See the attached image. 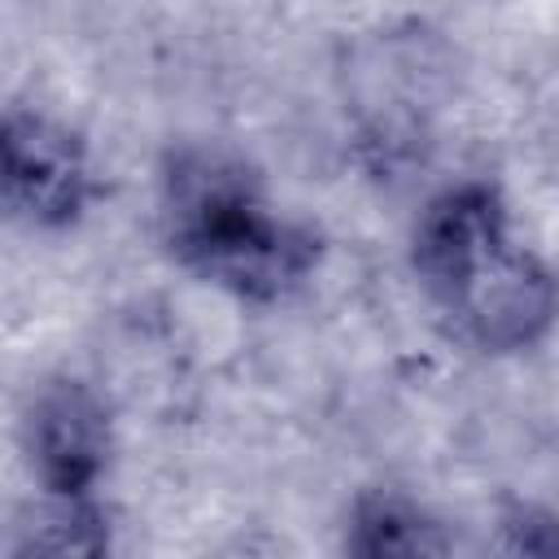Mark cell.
Instances as JSON below:
<instances>
[{"mask_svg": "<svg viewBox=\"0 0 559 559\" xmlns=\"http://www.w3.org/2000/svg\"><path fill=\"white\" fill-rule=\"evenodd\" d=\"M415 271L485 349L533 345L559 306L550 271L511 240L502 201L485 183H459L428 201L415 227Z\"/></svg>", "mask_w": 559, "mask_h": 559, "instance_id": "cell-1", "label": "cell"}, {"mask_svg": "<svg viewBox=\"0 0 559 559\" xmlns=\"http://www.w3.org/2000/svg\"><path fill=\"white\" fill-rule=\"evenodd\" d=\"M170 245L214 284L240 297H280L319 258L310 231L280 223L253 175L218 153H183L166 175Z\"/></svg>", "mask_w": 559, "mask_h": 559, "instance_id": "cell-2", "label": "cell"}, {"mask_svg": "<svg viewBox=\"0 0 559 559\" xmlns=\"http://www.w3.org/2000/svg\"><path fill=\"white\" fill-rule=\"evenodd\" d=\"M4 201L35 227L70 223L87 201V157L79 135L39 118V114H9L4 135Z\"/></svg>", "mask_w": 559, "mask_h": 559, "instance_id": "cell-3", "label": "cell"}, {"mask_svg": "<svg viewBox=\"0 0 559 559\" xmlns=\"http://www.w3.org/2000/svg\"><path fill=\"white\" fill-rule=\"evenodd\" d=\"M26 441H31V463L39 467L48 493H87L105 467V441H109L105 411L74 380L48 384L31 406Z\"/></svg>", "mask_w": 559, "mask_h": 559, "instance_id": "cell-4", "label": "cell"}, {"mask_svg": "<svg viewBox=\"0 0 559 559\" xmlns=\"http://www.w3.org/2000/svg\"><path fill=\"white\" fill-rule=\"evenodd\" d=\"M345 559H450V550L437 520L411 498L371 493L349 515Z\"/></svg>", "mask_w": 559, "mask_h": 559, "instance_id": "cell-5", "label": "cell"}, {"mask_svg": "<svg viewBox=\"0 0 559 559\" xmlns=\"http://www.w3.org/2000/svg\"><path fill=\"white\" fill-rule=\"evenodd\" d=\"M105 515L83 493H52L17 533V559H105Z\"/></svg>", "mask_w": 559, "mask_h": 559, "instance_id": "cell-6", "label": "cell"}]
</instances>
